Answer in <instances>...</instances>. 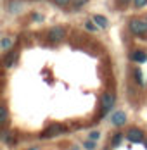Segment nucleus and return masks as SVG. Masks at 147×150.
<instances>
[{"instance_id":"f257e3e1","label":"nucleus","mask_w":147,"mask_h":150,"mask_svg":"<svg viewBox=\"0 0 147 150\" xmlns=\"http://www.w3.org/2000/svg\"><path fill=\"white\" fill-rule=\"evenodd\" d=\"M128 28H130V31H132L133 35L144 36V35H147V21L146 19H138V17H135V19L130 21Z\"/></svg>"},{"instance_id":"f03ea898","label":"nucleus","mask_w":147,"mask_h":150,"mask_svg":"<svg viewBox=\"0 0 147 150\" xmlns=\"http://www.w3.org/2000/svg\"><path fill=\"white\" fill-rule=\"evenodd\" d=\"M47 38L50 43H59L66 38V30L61 28V26H56V28H50L49 33H47Z\"/></svg>"},{"instance_id":"7ed1b4c3","label":"nucleus","mask_w":147,"mask_h":150,"mask_svg":"<svg viewBox=\"0 0 147 150\" xmlns=\"http://www.w3.org/2000/svg\"><path fill=\"white\" fill-rule=\"evenodd\" d=\"M114 100H116V98H114V95H113V93H109V91L102 95V98H101V109H102V116H106V114L111 110V107L114 105Z\"/></svg>"},{"instance_id":"20e7f679","label":"nucleus","mask_w":147,"mask_h":150,"mask_svg":"<svg viewBox=\"0 0 147 150\" xmlns=\"http://www.w3.org/2000/svg\"><path fill=\"white\" fill-rule=\"evenodd\" d=\"M126 138H128L132 143H140V142H144V133H142L138 128H130L128 133H126Z\"/></svg>"},{"instance_id":"39448f33","label":"nucleus","mask_w":147,"mask_h":150,"mask_svg":"<svg viewBox=\"0 0 147 150\" xmlns=\"http://www.w3.org/2000/svg\"><path fill=\"white\" fill-rule=\"evenodd\" d=\"M111 122H113L114 126H123V124L126 122V114H125L123 110H118V112H114V114L111 116Z\"/></svg>"},{"instance_id":"423d86ee","label":"nucleus","mask_w":147,"mask_h":150,"mask_svg":"<svg viewBox=\"0 0 147 150\" xmlns=\"http://www.w3.org/2000/svg\"><path fill=\"white\" fill-rule=\"evenodd\" d=\"M92 21L97 24V28H99V30H104V28H107V26H109V21H107L104 16H101V14H95L93 17H92Z\"/></svg>"},{"instance_id":"0eeeda50","label":"nucleus","mask_w":147,"mask_h":150,"mask_svg":"<svg viewBox=\"0 0 147 150\" xmlns=\"http://www.w3.org/2000/svg\"><path fill=\"white\" fill-rule=\"evenodd\" d=\"M62 131V126H59V124H52L47 131H44V135H42V138H50V136L57 135V133H61Z\"/></svg>"},{"instance_id":"6e6552de","label":"nucleus","mask_w":147,"mask_h":150,"mask_svg":"<svg viewBox=\"0 0 147 150\" xmlns=\"http://www.w3.org/2000/svg\"><path fill=\"white\" fill-rule=\"evenodd\" d=\"M12 45H14V38H12V36H4V38L0 40V48H2V52H7Z\"/></svg>"},{"instance_id":"1a4fd4ad","label":"nucleus","mask_w":147,"mask_h":150,"mask_svg":"<svg viewBox=\"0 0 147 150\" xmlns=\"http://www.w3.org/2000/svg\"><path fill=\"white\" fill-rule=\"evenodd\" d=\"M132 60L138 62V64H142V62H146L147 60V54L144 52V50H137V52H133L132 54Z\"/></svg>"},{"instance_id":"9d476101","label":"nucleus","mask_w":147,"mask_h":150,"mask_svg":"<svg viewBox=\"0 0 147 150\" xmlns=\"http://www.w3.org/2000/svg\"><path fill=\"white\" fill-rule=\"evenodd\" d=\"M16 59H17V54H16V52H14V54H9V55L4 59V64H5V67H11V66H12V64L16 62Z\"/></svg>"},{"instance_id":"9b49d317","label":"nucleus","mask_w":147,"mask_h":150,"mask_svg":"<svg viewBox=\"0 0 147 150\" xmlns=\"http://www.w3.org/2000/svg\"><path fill=\"white\" fill-rule=\"evenodd\" d=\"M85 30L90 31V33H95L99 28H97V24H95L93 21H87V23H85Z\"/></svg>"},{"instance_id":"f8f14e48","label":"nucleus","mask_w":147,"mask_h":150,"mask_svg":"<svg viewBox=\"0 0 147 150\" xmlns=\"http://www.w3.org/2000/svg\"><path fill=\"white\" fill-rule=\"evenodd\" d=\"M123 140V133H114V136H113V140H111V145L113 147H116V145H119V142Z\"/></svg>"},{"instance_id":"ddd939ff","label":"nucleus","mask_w":147,"mask_h":150,"mask_svg":"<svg viewBox=\"0 0 147 150\" xmlns=\"http://www.w3.org/2000/svg\"><path fill=\"white\" fill-rule=\"evenodd\" d=\"M133 78H135V81H137L138 85H144V81H142V73H140V69H135V71H133Z\"/></svg>"},{"instance_id":"4468645a","label":"nucleus","mask_w":147,"mask_h":150,"mask_svg":"<svg viewBox=\"0 0 147 150\" xmlns=\"http://www.w3.org/2000/svg\"><path fill=\"white\" fill-rule=\"evenodd\" d=\"M21 11V5L17 2H11L9 4V12H19Z\"/></svg>"},{"instance_id":"2eb2a0df","label":"nucleus","mask_w":147,"mask_h":150,"mask_svg":"<svg viewBox=\"0 0 147 150\" xmlns=\"http://www.w3.org/2000/svg\"><path fill=\"white\" fill-rule=\"evenodd\" d=\"M0 121H2V124L7 122V109H5V107L0 109Z\"/></svg>"},{"instance_id":"dca6fc26","label":"nucleus","mask_w":147,"mask_h":150,"mask_svg":"<svg viewBox=\"0 0 147 150\" xmlns=\"http://www.w3.org/2000/svg\"><path fill=\"white\" fill-rule=\"evenodd\" d=\"M56 5H59V7H66V5H69L73 0H52Z\"/></svg>"},{"instance_id":"f3484780","label":"nucleus","mask_w":147,"mask_h":150,"mask_svg":"<svg viewBox=\"0 0 147 150\" xmlns=\"http://www.w3.org/2000/svg\"><path fill=\"white\" fill-rule=\"evenodd\" d=\"M87 2H88V0H73L71 4H73V7H74V9H80V7H83V5H85Z\"/></svg>"},{"instance_id":"a211bd4d","label":"nucleus","mask_w":147,"mask_h":150,"mask_svg":"<svg viewBox=\"0 0 147 150\" xmlns=\"http://www.w3.org/2000/svg\"><path fill=\"white\" fill-rule=\"evenodd\" d=\"M133 5H135L137 9H140V7H146V5H147V0H133Z\"/></svg>"},{"instance_id":"6ab92c4d","label":"nucleus","mask_w":147,"mask_h":150,"mask_svg":"<svg viewBox=\"0 0 147 150\" xmlns=\"http://www.w3.org/2000/svg\"><path fill=\"white\" fill-rule=\"evenodd\" d=\"M83 145L87 147V150H93V149H95V142H93V140H87Z\"/></svg>"},{"instance_id":"aec40b11","label":"nucleus","mask_w":147,"mask_h":150,"mask_svg":"<svg viewBox=\"0 0 147 150\" xmlns=\"http://www.w3.org/2000/svg\"><path fill=\"white\" fill-rule=\"evenodd\" d=\"M99 138H101V133H99V131H92L90 136H88V140H93V142H95V140H99Z\"/></svg>"},{"instance_id":"412c9836","label":"nucleus","mask_w":147,"mask_h":150,"mask_svg":"<svg viewBox=\"0 0 147 150\" xmlns=\"http://www.w3.org/2000/svg\"><path fill=\"white\" fill-rule=\"evenodd\" d=\"M33 21H44V16L38 14V12H35V14H33Z\"/></svg>"},{"instance_id":"4be33fe9","label":"nucleus","mask_w":147,"mask_h":150,"mask_svg":"<svg viewBox=\"0 0 147 150\" xmlns=\"http://www.w3.org/2000/svg\"><path fill=\"white\" fill-rule=\"evenodd\" d=\"M144 145H146V149H147V138H146V140H144Z\"/></svg>"},{"instance_id":"5701e85b","label":"nucleus","mask_w":147,"mask_h":150,"mask_svg":"<svg viewBox=\"0 0 147 150\" xmlns=\"http://www.w3.org/2000/svg\"><path fill=\"white\" fill-rule=\"evenodd\" d=\"M29 150H38V149H29Z\"/></svg>"}]
</instances>
